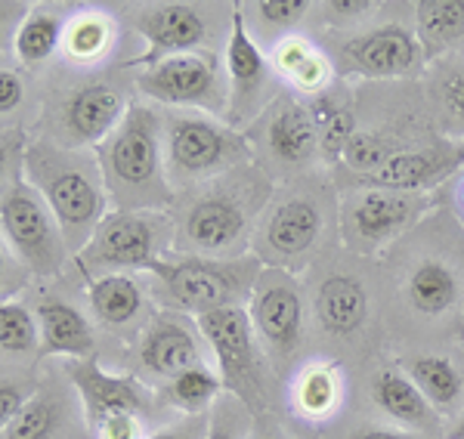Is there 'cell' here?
<instances>
[{
	"instance_id": "cell-21",
	"label": "cell",
	"mask_w": 464,
	"mask_h": 439,
	"mask_svg": "<svg viewBox=\"0 0 464 439\" xmlns=\"http://www.w3.org/2000/svg\"><path fill=\"white\" fill-rule=\"evenodd\" d=\"M313 310L328 334L347 338L362 329L369 319V291L356 275H332L319 285Z\"/></svg>"
},
{
	"instance_id": "cell-3",
	"label": "cell",
	"mask_w": 464,
	"mask_h": 439,
	"mask_svg": "<svg viewBox=\"0 0 464 439\" xmlns=\"http://www.w3.org/2000/svg\"><path fill=\"white\" fill-rule=\"evenodd\" d=\"M155 272L164 285V294L177 303L179 310L208 312L220 307H238L245 294L254 291V282L260 279L257 260H179V263H164L152 260L146 266Z\"/></svg>"
},
{
	"instance_id": "cell-15",
	"label": "cell",
	"mask_w": 464,
	"mask_h": 439,
	"mask_svg": "<svg viewBox=\"0 0 464 439\" xmlns=\"http://www.w3.org/2000/svg\"><path fill=\"white\" fill-rule=\"evenodd\" d=\"M343 59L365 78H406L418 74L424 65L421 43L402 25H384L359 34L343 47Z\"/></svg>"
},
{
	"instance_id": "cell-4",
	"label": "cell",
	"mask_w": 464,
	"mask_h": 439,
	"mask_svg": "<svg viewBox=\"0 0 464 439\" xmlns=\"http://www.w3.org/2000/svg\"><path fill=\"white\" fill-rule=\"evenodd\" d=\"M0 229L32 270L56 272L63 266L69 244L50 205L28 180H16L0 196Z\"/></svg>"
},
{
	"instance_id": "cell-22",
	"label": "cell",
	"mask_w": 464,
	"mask_h": 439,
	"mask_svg": "<svg viewBox=\"0 0 464 439\" xmlns=\"http://www.w3.org/2000/svg\"><path fill=\"white\" fill-rule=\"evenodd\" d=\"M461 279L443 257L428 254L406 275V301L421 316H443L459 303Z\"/></svg>"
},
{
	"instance_id": "cell-8",
	"label": "cell",
	"mask_w": 464,
	"mask_h": 439,
	"mask_svg": "<svg viewBox=\"0 0 464 439\" xmlns=\"http://www.w3.org/2000/svg\"><path fill=\"white\" fill-rule=\"evenodd\" d=\"M430 207L424 192L365 189L343 205V235L356 251H375Z\"/></svg>"
},
{
	"instance_id": "cell-45",
	"label": "cell",
	"mask_w": 464,
	"mask_h": 439,
	"mask_svg": "<svg viewBox=\"0 0 464 439\" xmlns=\"http://www.w3.org/2000/svg\"><path fill=\"white\" fill-rule=\"evenodd\" d=\"M152 439H192V430L189 427H168V430H159Z\"/></svg>"
},
{
	"instance_id": "cell-37",
	"label": "cell",
	"mask_w": 464,
	"mask_h": 439,
	"mask_svg": "<svg viewBox=\"0 0 464 439\" xmlns=\"http://www.w3.org/2000/svg\"><path fill=\"white\" fill-rule=\"evenodd\" d=\"M313 6L316 4H310V0H260V4H254L251 10L257 13L260 25L291 28V25H297V22H304V16L313 10Z\"/></svg>"
},
{
	"instance_id": "cell-16",
	"label": "cell",
	"mask_w": 464,
	"mask_h": 439,
	"mask_svg": "<svg viewBox=\"0 0 464 439\" xmlns=\"http://www.w3.org/2000/svg\"><path fill=\"white\" fill-rule=\"evenodd\" d=\"M266 155L282 167H304L319 155V133L304 102L279 96L257 124Z\"/></svg>"
},
{
	"instance_id": "cell-43",
	"label": "cell",
	"mask_w": 464,
	"mask_h": 439,
	"mask_svg": "<svg viewBox=\"0 0 464 439\" xmlns=\"http://www.w3.org/2000/svg\"><path fill=\"white\" fill-rule=\"evenodd\" d=\"M205 439H238V427H236V421L229 418V415H217L214 424H211V430H208V436Z\"/></svg>"
},
{
	"instance_id": "cell-32",
	"label": "cell",
	"mask_w": 464,
	"mask_h": 439,
	"mask_svg": "<svg viewBox=\"0 0 464 439\" xmlns=\"http://www.w3.org/2000/svg\"><path fill=\"white\" fill-rule=\"evenodd\" d=\"M41 344V329L22 303H0V349L32 353Z\"/></svg>"
},
{
	"instance_id": "cell-27",
	"label": "cell",
	"mask_w": 464,
	"mask_h": 439,
	"mask_svg": "<svg viewBox=\"0 0 464 439\" xmlns=\"http://www.w3.org/2000/svg\"><path fill=\"white\" fill-rule=\"evenodd\" d=\"M90 307L106 325H127L143 312V291L130 275H102L90 282Z\"/></svg>"
},
{
	"instance_id": "cell-49",
	"label": "cell",
	"mask_w": 464,
	"mask_h": 439,
	"mask_svg": "<svg viewBox=\"0 0 464 439\" xmlns=\"http://www.w3.org/2000/svg\"><path fill=\"white\" fill-rule=\"evenodd\" d=\"M13 10V6H4V4H0V28H4V22H6V13H10Z\"/></svg>"
},
{
	"instance_id": "cell-46",
	"label": "cell",
	"mask_w": 464,
	"mask_h": 439,
	"mask_svg": "<svg viewBox=\"0 0 464 439\" xmlns=\"http://www.w3.org/2000/svg\"><path fill=\"white\" fill-rule=\"evenodd\" d=\"M6 165H10V148H6V143H0V183H4Z\"/></svg>"
},
{
	"instance_id": "cell-25",
	"label": "cell",
	"mask_w": 464,
	"mask_h": 439,
	"mask_svg": "<svg viewBox=\"0 0 464 439\" xmlns=\"http://www.w3.org/2000/svg\"><path fill=\"white\" fill-rule=\"evenodd\" d=\"M372 399H375V406L384 415H391L393 421L411 424V427H421V430H428L433 424L430 403L421 396V390H418L400 368L378 371L375 381H372Z\"/></svg>"
},
{
	"instance_id": "cell-39",
	"label": "cell",
	"mask_w": 464,
	"mask_h": 439,
	"mask_svg": "<svg viewBox=\"0 0 464 439\" xmlns=\"http://www.w3.org/2000/svg\"><path fill=\"white\" fill-rule=\"evenodd\" d=\"M440 100H443V109L449 111V118H455L459 128H464V72L446 74Z\"/></svg>"
},
{
	"instance_id": "cell-17",
	"label": "cell",
	"mask_w": 464,
	"mask_h": 439,
	"mask_svg": "<svg viewBox=\"0 0 464 439\" xmlns=\"http://www.w3.org/2000/svg\"><path fill=\"white\" fill-rule=\"evenodd\" d=\"M137 32L149 41V50L130 65H159L161 59L192 53L205 41V19L189 4H159L137 16Z\"/></svg>"
},
{
	"instance_id": "cell-18",
	"label": "cell",
	"mask_w": 464,
	"mask_h": 439,
	"mask_svg": "<svg viewBox=\"0 0 464 439\" xmlns=\"http://www.w3.org/2000/svg\"><path fill=\"white\" fill-rule=\"evenodd\" d=\"M130 102L124 91L109 81H96L81 91H74L63 106V137L69 146L102 143L111 130L121 124Z\"/></svg>"
},
{
	"instance_id": "cell-6",
	"label": "cell",
	"mask_w": 464,
	"mask_h": 439,
	"mask_svg": "<svg viewBox=\"0 0 464 439\" xmlns=\"http://www.w3.org/2000/svg\"><path fill=\"white\" fill-rule=\"evenodd\" d=\"M251 155L245 137L208 118L177 115L168 121V170L174 180H201L238 167Z\"/></svg>"
},
{
	"instance_id": "cell-48",
	"label": "cell",
	"mask_w": 464,
	"mask_h": 439,
	"mask_svg": "<svg viewBox=\"0 0 464 439\" xmlns=\"http://www.w3.org/2000/svg\"><path fill=\"white\" fill-rule=\"evenodd\" d=\"M4 275H6V257H4V248H0V285H4Z\"/></svg>"
},
{
	"instance_id": "cell-12",
	"label": "cell",
	"mask_w": 464,
	"mask_h": 439,
	"mask_svg": "<svg viewBox=\"0 0 464 439\" xmlns=\"http://www.w3.org/2000/svg\"><path fill=\"white\" fill-rule=\"evenodd\" d=\"M137 87L146 96L168 106H196V109H220L227 87H223L220 69L214 56L183 53L161 59L159 65L140 74Z\"/></svg>"
},
{
	"instance_id": "cell-40",
	"label": "cell",
	"mask_w": 464,
	"mask_h": 439,
	"mask_svg": "<svg viewBox=\"0 0 464 439\" xmlns=\"http://www.w3.org/2000/svg\"><path fill=\"white\" fill-rule=\"evenodd\" d=\"M375 10V4L372 0H328V4H322V13H328V19L332 22H359V19H365L369 13Z\"/></svg>"
},
{
	"instance_id": "cell-34",
	"label": "cell",
	"mask_w": 464,
	"mask_h": 439,
	"mask_svg": "<svg viewBox=\"0 0 464 439\" xmlns=\"http://www.w3.org/2000/svg\"><path fill=\"white\" fill-rule=\"evenodd\" d=\"M65 47L74 59H96L109 47V22L102 16H78L65 28Z\"/></svg>"
},
{
	"instance_id": "cell-44",
	"label": "cell",
	"mask_w": 464,
	"mask_h": 439,
	"mask_svg": "<svg viewBox=\"0 0 464 439\" xmlns=\"http://www.w3.org/2000/svg\"><path fill=\"white\" fill-rule=\"evenodd\" d=\"M353 439H415V436L402 434V430H365V434H359Z\"/></svg>"
},
{
	"instance_id": "cell-1",
	"label": "cell",
	"mask_w": 464,
	"mask_h": 439,
	"mask_svg": "<svg viewBox=\"0 0 464 439\" xmlns=\"http://www.w3.org/2000/svg\"><path fill=\"white\" fill-rule=\"evenodd\" d=\"M100 174L118 211H159L170 202L152 109L140 102L127 106L121 124L100 143Z\"/></svg>"
},
{
	"instance_id": "cell-42",
	"label": "cell",
	"mask_w": 464,
	"mask_h": 439,
	"mask_svg": "<svg viewBox=\"0 0 464 439\" xmlns=\"http://www.w3.org/2000/svg\"><path fill=\"white\" fill-rule=\"evenodd\" d=\"M100 439H140V418L124 415V418H111L96 427Z\"/></svg>"
},
{
	"instance_id": "cell-29",
	"label": "cell",
	"mask_w": 464,
	"mask_h": 439,
	"mask_svg": "<svg viewBox=\"0 0 464 439\" xmlns=\"http://www.w3.org/2000/svg\"><path fill=\"white\" fill-rule=\"evenodd\" d=\"M63 19L56 13L47 10H32L22 22V28L16 32V56L22 59V65L28 69H37L41 62H47L53 56V50L63 41Z\"/></svg>"
},
{
	"instance_id": "cell-10",
	"label": "cell",
	"mask_w": 464,
	"mask_h": 439,
	"mask_svg": "<svg viewBox=\"0 0 464 439\" xmlns=\"http://www.w3.org/2000/svg\"><path fill=\"white\" fill-rule=\"evenodd\" d=\"M251 329L276 359H288L304 338V301L285 270H266L251 291Z\"/></svg>"
},
{
	"instance_id": "cell-5",
	"label": "cell",
	"mask_w": 464,
	"mask_h": 439,
	"mask_svg": "<svg viewBox=\"0 0 464 439\" xmlns=\"http://www.w3.org/2000/svg\"><path fill=\"white\" fill-rule=\"evenodd\" d=\"M325 205L313 192L295 189L264 214L254 248H257L260 260L273 263V270H288L319 248L325 238Z\"/></svg>"
},
{
	"instance_id": "cell-13",
	"label": "cell",
	"mask_w": 464,
	"mask_h": 439,
	"mask_svg": "<svg viewBox=\"0 0 464 439\" xmlns=\"http://www.w3.org/2000/svg\"><path fill=\"white\" fill-rule=\"evenodd\" d=\"M65 375L72 377L93 430L111 418H124V415L137 418L149 406L143 387L133 381V377L109 375L93 359H69L65 362Z\"/></svg>"
},
{
	"instance_id": "cell-19",
	"label": "cell",
	"mask_w": 464,
	"mask_h": 439,
	"mask_svg": "<svg viewBox=\"0 0 464 439\" xmlns=\"http://www.w3.org/2000/svg\"><path fill=\"white\" fill-rule=\"evenodd\" d=\"M464 165V148L455 146H424L396 152L384 167L375 174L362 177V186L372 189H391V192H424L440 180H446L455 167Z\"/></svg>"
},
{
	"instance_id": "cell-36",
	"label": "cell",
	"mask_w": 464,
	"mask_h": 439,
	"mask_svg": "<svg viewBox=\"0 0 464 439\" xmlns=\"http://www.w3.org/2000/svg\"><path fill=\"white\" fill-rule=\"evenodd\" d=\"M353 137H356V118H353V111L343 106L338 115L319 130V158H325L328 165L341 161Z\"/></svg>"
},
{
	"instance_id": "cell-9",
	"label": "cell",
	"mask_w": 464,
	"mask_h": 439,
	"mask_svg": "<svg viewBox=\"0 0 464 439\" xmlns=\"http://www.w3.org/2000/svg\"><path fill=\"white\" fill-rule=\"evenodd\" d=\"M201 334L211 344L217 366H220V381L238 399L251 403L257 393V349H254V329L251 319L242 307H220L196 316Z\"/></svg>"
},
{
	"instance_id": "cell-41",
	"label": "cell",
	"mask_w": 464,
	"mask_h": 439,
	"mask_svg": "<svg viewBox=\"0 0 464 439\" xmlns=\"http://www.w3.org/2000/svg\"><path fill=\"white\" fill-rule=\"evenodd\" d=\"M22 96H25V84H22L19 72L0 69V115L22 106Z\"/></svg>"
},
{
	"instance_id": "cell-33",
	"label": "cell",
	"mask_w": 464,
	"mask_h": 439,
	"mask_svg": "<svg viewBox=\"0 0 464 439\" xmlns=\"http://www.w3.org/2000/svg\"><path fill=\"white\" fill-rule=\"evenodd\" d=\"M393 155H396L393 146L387 143L384 137L356 130V137L350 139L347 152H343V165H347L350 170H356L359 177H369V174H375L378 167H384Z\"/></svg>"
},
{
	"instance_id": "cell-28",
	"label": "cell",
	"mask_w": 464,
	"mask_h": 439,
	"mask_svg": "<svg viewBox=\"0 0 464 439\" xmlns=\"http://www.w3.org/2000/svg\"><path fill=\"white\" fill-rule=\"evenodd\" d=\"M273 65H276V72L285 74L297 91L316 93L325 87L328 62L304 41V37H282V43H276V50H273Z\"/></svg>"
},
{
	"instance_id": "cell-2",
	"label": "cell",
	"mask_w": 464,
	"mask_h": 439,
	"mask_svg": "<svg viewBox=\"0 0 464 439\" xmlns=\"http://www.w3.org/2000/svg\"><path fill=\"white\" fill-rule=\"evenodd\" d=\"M25 174L28 183L41 192V198L50 205L53 217L65 235V244H72L74 254L93 238L96 226L106 214V186L100 183L102 174H96V165L90 158L74 152H63L59 146L37 143L25 152Z\"/></svg>"
},
{
	"instance_id": "cell-14",
	"label": "cell",
	"mask_w": 464,
	"mask_h": 439,
	"mask_svg": "<svg viewBox=\"0 0 464 439\" xmlns=\"http://www.w3.org/2000/svg\"><path fill=\"white\" fill-rule=\"evenodd\" d=\"M227 74H229V106L227 115L232 124L248 121L254 111L264 106V96L269 87V62L254 43L242 19V10L232 16V32L227 43Z\"/></svg>"
},
{
	"instance_id": "cell-24",
	"label": "cell",
	"mask_w": 464,
	"mask_h": 439,
	"mask_svg": "<svg viewBox=\"0 0 464 439\" xmlns=\"http://www.w3.org/2000/svg\"><path fill=\"white\" fill-rule=\"evenodd\" d=\"M415 37L421 43L424 62L443 56L464 37V0H418Z\"/></svg>"
},
{
	"instance_id": "cell-26",
	"label": "cell",
	"mask_w": 464,
	"mask_h": 439,
	"mask_svg": "<svg viewBox=\"0 0 464 439\" xmlns=\"http://www.w3.org/2000/svg\"><path fill=\"white\" fill-rule=\"evenodd\" d=\"M400 371L421 390V396L437 408L455 406L464 393L461 371L455 368V362L446 359V356H409V359H402Z\"/></svg>"
},
{
	"instance_id": "cell-23",
	"label": "cell",
	"mask_w": 464,
	"mask_h": 439,
	"mask_svg": "<svg viewBox=\"0 0 464 439\" xmlns=\"http://www.w3.org/2000/svg\"><path fill=\"white\" fill-rule=\"evenodd\" d=\"M140 362H143L152 375H161L170 381L179 371L201 366V353H198L196 338H192L183 325L174 322V319H159L143 338Z\"/></svg>"
},
{
	"instance_id": "cell-7",
	"label": "cell",
	"mask_w": 464,
	"mask_h": 439,
	"mask_svg": "<svg viewBox=\"0 0 464 439\" xmlns=\"http://www.w3.org/2000/svg\"><path fill=\"white\" fill-rule=\"evenodd\" d=\"M164 223L155 211H115L78 251L84 270H146L159 260Z\"/></svg>"
},
{
	"instance_id": "cell-35",
	"label": "cell",
	"mask_w": 464,
	"mask_h": 439,
	"mask_svg": "<svg viewBox=\"0 0 464 439\" xmlns=\"http://www.w3.org/2000/svg\"><path fill=\"white\" fill-rule=\"evenodd\" d=\"M334 399H338V384L328 368H310L297 384V406L306 415H325L334 406Z\"/></svg>"
},
{
	"instance_id": "cell-30",
	"label": "cell",
	"mask_w": 464,
	"mask_h": 439,
	"mask_svg": "<svg viewBox=\"0 0 464 439\" xmlns=\"http://www.w3.org/2000/svg\"><path fill=\"white\" fill-rule=\"evenodd\" d=\"M220 390H223L220 375L208 371L205 366L186 368L168 381V399L177 408H186V412H198V408H205Z\"/></svg>"
},
{
	"instance_id": "cell-20",
	"label": "cell",
	"mask_w": 464,
	"mask_h": 439,
	"mask_svg": "<svg viewBox=\"0 0 464 439\" xmlns=\"http://www.w3.org/2000/svg\"><path fill=\"white\" fill-rule=\"evenodd\" d=\"M37 325H41V356L93 359L96 338L84 312H78L63 301H41Z\"/></svg>"
},
{
	"instance_id": "cell-11",
	"label": "cell",
	"mask_w": 464,
	"mask_h": 439,
	"mask_svg": "<svg viewBox=\"0 0 464 439\" xmlns=\"http://www.w3.org/2000/svg\"><path fill=\"white\" fill-rule=\"evenodd\" d=\"M229 189L232 186L198 196L183 211L179 238H183L186 248L201 251V254H232V251H238L245 244V235H248L251 226V211L257 207V202L238 198Z\"/></svg>"
},
{
	"instance_id": "cell-38",
	"label": "cell",
	"mask_w": 464,
	"mask_h": 439,
	"mask_svg": "<svg viewBox=\"0 0 464 439\" xmlns=\"http://www.w3.org/2000/svg\"><path fill=\"white\" fill-rule=\"evenodd\" d=\"M32 399V393L22 384H0V434L13 424V418L25 408V403Z\"/></svg>"
},
{
	"instance_id": "cell-31",
	"label": "cell",
	"mask_w": 464,
	"mask_h": 439,
	"mask_svg": "<svg viewBox=\"0 0 464 439\" xmlns=\"http://www.w3.org/2000/svg\"><path fill=\"white\" fill-rule=\"evenodd\" d=\"M59 424V406L53 396L34 393L25 408L13 418L10 427L0 434V439H53Z\"/></svg>"
},
{
	"instance_id": "cell-47",
	"label": "cell",
	"mask_w": 464,
	"mask_h": 439,
	"mask_svg": "<svg viewBox=\"0 0 464 439\" xmlns=\"http://www.w3.org/2000/svg\"><path fill=\"white\" fill-rule=\"evenodd\" d=\"M449 439H464V418L455 424L452 430H449Z\"/></svg>"
}]
</instances>
